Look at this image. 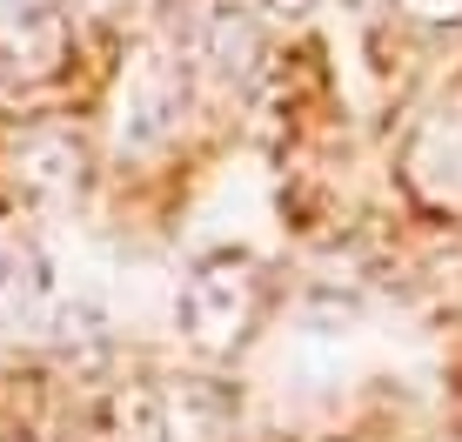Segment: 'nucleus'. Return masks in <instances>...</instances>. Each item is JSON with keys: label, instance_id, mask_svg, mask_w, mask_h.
<instances>
[{"label": "nucleus", "instance_id": "1", "mask_svg": "<svg viewBox=\"0 0 462 442\" xmlns=\"http://www.w3.org/2000/svg\"><path fill=\"white\" fill-rule=\"evenodd\" d=\"M262 302H268V275L248 255L221 248V255L188 268L181 302H174V322H181V342L201 362H228V355L248 349L254 322H262Z\"/></svg>", "mask_w": 462, "mask_h": 442}, {"label": "nucleus", "instance_id": "2", "mask_svg": "<svg viewBox=\"0 0 462 442\" xmlns=\"http://www.w3.org/2000/svg\"><path fill=\"white\" fill-rule=\"evenodd\" d=\"M188 115V60L181 54H141L121 81L115 121H121V154H154L181 134Z\"/></svg>", "mask_w": 462, "mask_h": 442}, {"label": "nucleus", "instance_id": "3", "mask_svg": "<svg viewBox=\"0 0 462 442\" xmlns=\"http://www.w3.org/2000/svg\"><path fill=\"white\" fill-rule=\"evenodd\" d=\"M74 60L68 0H7L0 7V87H41Z\"/></svg>", "mask_w": 462, "mask_h": 442}, {"label": "nucleus", "instance_id": "4", "mask_svg": "<svg viewBox=\"0 0 462 442\" xmlns=\"http://www.w3.org/2000/svg\"><path fill=\"white\" fill-rule=\"evenodd\" d=\"M188 68L221 87H248L262 68V14L242 0H208L188 27Z\"/></svg>", "mask_w": 462, "mask_h": 442}, {"label": "nucleus", "instance_id": "5", "mask_svg": "<svg viewBox=\"0 0 462 442\" xmlns=\"http://www.w3.org/2000/svg\"><path fill=\"white\" fill-rule=\"evenodd\" d=\"M154 429L162 442H228L235 436V396L215 375H174L154 389Z\"/></svg>", "mask_w": 462, "mask_h": 442}, {"label": "nucleus", "instance_id": "6", "mask_svg": "<svg viewBox=\"0 0 462 442\" xmlns=\"http://www.w3.org/2000/svg\"><path fill=\"white\" fill-rule=\"evenodd\" d=\"M14 175H21L34 195H68L81 188V141L68 128H34L14 141Z\"/></svg>", "mask_w": 462, "mask_h": 442}, {"label": "nucleus", "instance_id": "7", "mask_svg": "<svg viewBox=\"0 0 462 442\" xmlns=\"http://www.w3.org/2000/svg\"><path fill=\"white\" fill-rule=\"evenodd\" d=\"M0 308H7L14 322H41V315L54 308V275H47L41 248L21 242V235L0 242Z\"/></svg>", "mask_w": 462, "mask_h": 442}, {"label": "nucleus", "instance_id": "8", "mask_svg": "<svg viewBox=\"0 0 462 442\" xmlns=\"http://www.w3.org/2000/svg\"><path fill=\"white\" fill-rule=\"evenodd\" d=\"M74 27H121L134 14V0H68Z\"/></svg>", "mask_w": 462, "mask_h": 442}, {"label": "nucleus", "instance_id": "9", "mask_svg": "<svg viewBox=\"0 0 462 442\" xmlns=\"http://www.w3.org/2000/svg\"><path fill=\"white\" fill-rule=\"evenodd\" d=\"M395 14H409L422 27H462V0H395Z\"/></svg>", "mask_w": 462, "mask_h": 442}, {"label": "nucleus", "instance_id": "10", "mask_svg": "<svg viewBox=\"0 0 462 442\" xmlns=\"http://www.w3.org/2000/svg\"><path fill=\"white\" fill-rule=\"evenodd\" d=\"M0 442H27V436H0Z\"/></svg>", "mask_w": 462, "mask_h": 442}]
</instances>
